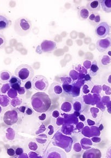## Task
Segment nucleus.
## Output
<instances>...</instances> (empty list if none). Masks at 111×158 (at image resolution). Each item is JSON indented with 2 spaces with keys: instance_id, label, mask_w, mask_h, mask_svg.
Returning <instances> with one entry per match:
<instances>
[{
  "instance_id": "a211bd4d",
  "label": "nucleus",
  "mask_w": 111,
  "mask_h": 158,
  "mask_svg": "<svg viewBox=\"0 0 111 158\" xmlns=\"http://www.w3.org/2000/svg\"><path fill=\"white\" fill-rule=\"evenodd\" d=\"M88 19L92 25H95V24L98 25L101 20L100 15L98 13H95V12L92 13L88 18Z\"/></svg>"
},
{
  "instance_id": "aec40b11",
  "label": "nucleus",
  "mask_w": 111,
  "mask_h": 158,
  "mask_svg": "<svg viewBox=\"0 0 111 158\" xmlns=\"http://www.w3.org/2000/svg\"><path fill=\"white\" fill-rule=\"evenodd\" d=\"M62 87L63 89V91L65 93H67L69 95L72 93V90L73 89V86L72 85L69 83H65L62 85Z\"/></svg>"
},
{
  "instance_id": "ddd939ff",
  "label": "nucleus",
  "mask_w": 111,
  "mask_h": 158,
  "mask_svg": "<svg viewBox=\"0 0 111 158\" xmlns=\"http://www.w3.org/2000/svg\"><path fill=\"white\" fill-rule=\"evenodd\" d=\"M87 8L88 9L90 12H98L101 8L100 1H90L87 4Z\"/></svg>"
},
{
  "instance_id": "a878e982",
  "label": "nucleus",
  "mask_w": 111,
  "mask_h": 158,
  "mask_svg": "<svg viewBox=\"0 0 111 158\" xmlns=\"http://www.w3.org/2000/svg\"><path fill=\"white\" fill-rule=\"evenodd\" d=\"M15 153L17 155H20L21 154L23 153V150L21 148H17V149H16Z\"/></svg>"
},
{
  "instance_id": "bb28decb",
  "label": "nucleus",
  "mask_w": 111,
  "mask_h": 158,
  "mask_svg": "<svg viewBox=\"0 0 111 158\" xmlns=\"http://www.w3.org/2000/svg\"><path fill=\"white\" fill-rule=\"evenodd\" d=\"M26 114H28V115H31V114H32V113H33V111H32V110L30 108H28L27 109V110H26Z\"/></svg>"
},
{
  "instance_id": "412c9836",
  "label": "nucleus",
  "mask_w": 111,
  "mask_h": 158,
  "mask_svg": "<svg viewBox=\"0 0 111 158\" xmlns=\"http://www.w3.org/2000/svg\"><path fill=\"white\" fill-rule=\"evenodd\" d=\"M8 99L6 96H0V104L3 107H6L8 105Z\"/></svg>"
},
{
  "instance_id": "b1692460",
  "label": "nucleus",
  "mask_w": 111,
  "mask_h": 158,
  "mask_svg": "<svg viewBox=\"0 0 111 158\" xmlns=\"http://www.w3.org/2000/svg\"><path fill=\"white\" fill-rule=\"evenodd\" d=\"M7 152L9 156H14L15 154V151L13 148H8Z\"/></svg>"
},
{
  "instance_id": "9b49d317",
  "label": "nucleus",
  "mask_w": 111,
  "mask_h": 158,
  "mask_svg": "<svg viewBox=\"0 0 111 158\" xmlns=\"http://www.w3.org/2000/svg\"><path fill=\"white\" fill-rule=\"evenodd\" d=\"M101 153L100 150L96 148H90L86 150L83 154L82 158H101Z\"/></svg>"
},
{
  "instance_id": "4468645a",
  "label": "nucleus",
  "mask_w": 111,
  "mask_h": 158,
  "mask_svg": "<svg viewBox=\"0 0 111 158\" xmlns=\"http://www.w3.org/2000/svg\"><path fill=\"white\" fill-rule=\"evenodd\" d=\"M90 12L85 7H81L78 10V16L80 20H85L90 16Z\"/></svg>"
},
{
  "instance_id": "2eb2a0df",
  "label": "nucleus",
  "mask_w": 111,
  "mask_h": 158,
  "mask_svg": "<svg viewBox=\"0 0 111 158\" xmlns=\"http://www.w3.org/2000/svg\"><path fill=\"white\" fill-rule=\"evenodd\" d=\"M99 66L98 64V62L96 61H94L92 62L91 66L90 67L89 74L92 77H94L96 76L99 73Z\"/></svg>"
},
{
  "instance_id": "f03ea898",
  "label": "nucleus",
  "mask_w": 111,
  "mask_h": 158,
  "mask_svg": "<svg viewBox=\"0 0 111 158\" xmlns=\"http://www.w3.org/2000/svg\"><path fill=\"white\" fill-rule=\"evenodd\" d=\"M32 28V22L25 17L17 19L14 24V30L20 36H25L28 35Z\"/></svg>"
},
{
  "instance_id": "423d86ee",
  "label": "nucleus",
  "mask_w": 111,
  "mask_h": 158,
  "mask_svg": "<svg viewBox=\"0 0 111 158\" xmlns=\"http://www.w3.org/2000/svg\"><path fill=\"white\" fill-rule=\"evenodd\" d=\"M57 46L55 42L50 40H44L43 42L37 47L36 52L41 54L42 52H50L53 51Z\"/></svg>"
},
{
  "instance_id": "c85d7f7f",
  "label": "nucleus",
  "mask_w": 111,
  "mask_h": 158,
  "mask_svg": "<svg viewBox=\"0 0 111 158\" xmlns=\"http://www.w3.org/2000/svg\"><path fill=\"white\" fill-rule=\"evenodd\" d=\"M108 156L109 158H111V153L110 152H108V154L107 153V157Z\"/></svg>"
},
{
  "instance_id": "6e6552de",
  "label": "nucleus",
  "mask_w": 111,
  "mask_h": 158,
  "mask_svg": "<svg viewBox=\"0 0 111 158\" xmlns=\"http://www.w3.org/2000/svg\"><path fill=\"white\" fill-rule=\"evenodd\" d=\"M96 47L99 52H104L111 47V38L106 37L98 40Z\"/></svg>"
},
{
  "instance_id": "1a4fd4ad",
  "label": "nucleus",
  "mask_w": 111,
  "mask_h": 158,
  "mask_svg": "<svg viewBox=\"0 0 111 158\" xmlns=\"http://www.w3.org/2000/svg\"><path fill=\"white\" fill-rule=\"evenodd\" d=\"M18 116L17 112L15 110H9L6 111L3 116V121L8 125H12L17 123Z\"/></svg>"
},
{
  "instance_id": "393cba45",
  "label": "nucleus",
  "mask_w": 111,
  "mask_h": 158,
  "mask_svg": "<svg viewBox=\"0 0 111 158\" xmlns=\"http://www.w3.org/2000/svg\"><path fill=\"white\" fill-rule=\"evenodd\" d=\"M106 83L107 84L111 86V73L108 74L107 76H106Z\"/></svg>"
},
{
  "instance_id": "20e7f679",
  "label": "nucleus",
  "mask_w": 111,
  "mask_h": 158,
  "mask_svg": "<svg viewBox=\"0 0 111 158\" xmlns=\"http://www.w3.org/2000/svg\"><path fill=\"white\" fill-rule=\"evenodd\" d=\"M32 88L38 92L46 91L49 86L47 78L43 75H39L33 77L31 80Z\"/></svg>"
},
{
  "instance_id": "9d476101",
  "label": "nucleus",
  "mask_w": 111,
  "mask_h": 158,
  "mask_svg": "<svg viewBox=\"0 0 111 158\" xmlns=\"http://www.w3.org/2000/svg\"><path fill=\"white\" fill-rule=\"evenodd\" d=\"M63 89L62 86L60 83H53L51 85L50 87L49 90V95L51 96H60L63 93Z\"/></svg>"
},
{
  "instance_id": "cd10ccee",
  "label": "nucleus",
  "mask_w": 111,
  "mask_h": 158,
  "mask_svg": "<svg viewBox=\"0 0 111 158\" xmlns=\"http://www.w3.org/2000/svg\"><path fill=\"white\" fill-rule=\"evenodd\" d=\"M80 118L82 121H85V118L83 115H80Z\"/></svg>"
},
{
  "instance_id": "dca6fc26",
  "label": "nucleus",
  "mask_w": 111,
  "mask_h": 158,
  "mask_svg": "<svg viewBox=\"0 0 111 158\" xmlns=\"http://www.w3.org/2000/svg\"><path fill=\"white\" fill-rule=\"evenodd\" d=\"M101 7L106 13H111V0L100 1Z\"/></svg>"
},
{
  "instance_id": "7ed1b4c3",
  "label": "nucleus",
  "mask_w": 111,
  "mask_h": 158,
  "mask_svg": "<svg viewBox=\"0 0 111 158\" xmlns=\"http://www.w3.org/2000/svg\"><path fill=\"white\" fill-rule=\"evenodd\" d=\"M34 75V69L31 66L28 64H22L15 70V75L21 80L23 83L31 81L33 78Z\"/></svg>"
},
{
  "instance_id": "6ab92c4d",
  "label": "nucleus",
  "mask_w": 111,
  "mask_h": 158,
  "mask_svg": "<svg viewBox=\"0 0 111 158\" xmlns=\"http://www.w3.org/2000/svg\"><path fill=\"white\" fill-rule=\"evenodd\" d=\"M12 75L8 70H4L0 72V81L2 83H6L9 81Z\"/></svg>"
},
{
  "instance_id": "0eeeda50",
  "label": "nucleus",
  "mask_w": 111,
  "mask_h": 158,
  "mask_svg": "<svg viewBox=\"0 0 111 158\" xmlns=\"http://www.w3.org/2000/svg\"><path fill=\"white\" fill-rule=\"evenodd\" d=\"M45 158H67V156L63 149L53 147L47 150Z\"/></svg>"
},
{
  "instance_id": "f257e3e1",
  "label": "nucleus",
  "mask_w": 111,
  "mask_h": 158,
  "mask_svg": "<svg viewBox=\"0 0 111 158\" xmlns=\"http://www.w3.org/2000/svg\"><path fill=\"white\" fill-rule=\"evenodd\" d=\"M31 104L35 111L44 113L50 108L51 100L46 93L38 92L35 93L31 97Z\"/></svg>"
},
{
  "instance_id": "5701e85b",
  "label": "nucleus",
  "mask_w": 111,
  "mask_h": 158,
  "mask_svg": "<svg viewBox=\"0 0 111 158\" xmlns=\"http://www.w3.org/2000/svg\"><path fill=\"white\" fill-rule=\"evenodd\" d=\"M24 86H25V88L26 89V90H31L32 88L31 81H27L26 83H25Z\"/></svg>"
},
{
  "instance_id": "c756f323",
  "label": "nucleus",
  "mask_w": 111,
  "mask_h": 158,
  "mask_svg": "<svg viewBox=\"0 0 111 158\" xmlns=\"http://www.w3.org/2000/svg\"><path fill=\"white\" fill-rule=\"evenodd\" d=\"M1 111H2V109H1V107H0V113H1Z\"/></svg>"
},
{
  "instance_id": "f3484780",
  "label": "nucleus",
  "mask_w": 111,
  "mask_h": 158,
  "mask_svg": "<svg viewBox=\"0 0 111 158\" xmlns=\"http://www.w3.org/2000/svg\"><path fill=\"white\" fill-rule=\"evenodd\" d=\"M10 24V21L3 16L0 15V30L8 28Z\"/></svg>"
},
{
  "instance_id": "4be33fe9",
  "label": "nucleus",
  "mask_w": 111,
  "mask_h": 158,
  "mask_svg": "<svg viewBox=\"0 0 111 158\" xmlns=\"http://www.w3.org/2000/svg\"><path fill=\"white\" fill-rule=\"evenodd\" d=\"M6 44V39L3 35L0 34V49L4 48Z\"/></svg>"
},
{
  "instance_id": "f8f14e48",
  "label": "nucleus",
  "mask_w": 111,
  "mask_h": 158,
  "mask_svg": "<svg viewBox=\"0 0 111 158\" xmlns=\"http://www.w3.org/2000/svg\"><path fill=\"white\" fill-rule=\"evenodd\" d=\"M9 85L13 90L20 91L22 87V81L15 75H12L9 80Z\"/></svg>"
},
{
  "instance_id": "39448f33",
  "label": "nucleus",
  "mask_w": 111,
  "mask_h": 158,
  "mask_svg": "<svg viewBox=\"0 0 111 158\" xmlns=\"http://www.w3.org/2000/svg\"><path fill=\"white\" fill-rule=\"evenodd\" d=\"M111 28L106 22H101L99 23L95 29V33L97 37L104 39L107 35L110 34Z\"/></svg>"
}]
</instances>
